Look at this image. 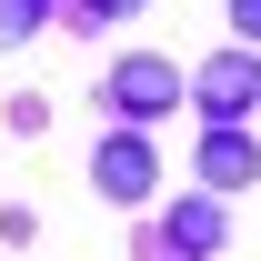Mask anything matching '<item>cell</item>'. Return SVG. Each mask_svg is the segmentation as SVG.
Here are the masks:
<instances>
[{
	"label": "cell",
	"instance_id": "1",
	"mask_svg": "<svg viewBox=\"0 0 261 261\" xmlns=\"http://www.w3.org/2000/svg\"><path fill=\"white\" fill-rule=\"evenodd\" d=\"M91 181H100V201H151V141L141 130H111L100 161H91Z\"/></svg>",
	"mask_w": 261,
	"mask_h": 261
},
{
	"label": "cell",
	"instance_id": "4",
	"mask_svg": "<svg viewBox=\"0 0 261 261\" xmlns=\"http://www.w3.org/2000/svg\"><path fill=\"white\" fill-rule=\"evenodd\" d=\"M261 171V151H251V130H231V121H211V141H201V181L211 191H231V181H251Z\"/></svg>",
	"mask_w": 261,
	"mask_h": 261
},
{
	"label": "cell",
	"instance_id": "3",
	"mask_svg": "<svg viewBox=\"0 0 261 261\" xmlns=\"http://www.w3.org/2000/svg\"><path fill=\"white\" fill-rule=\"evenodd\" d=\"M251 100H261V61H251V50H221V61L201 70V111H211V121L251 111Z\"/></svg>",
	"mask_w": 261,
	"mask_h": 261
},
{
	"label": "cell",
	"instance_id": "2",
	"mask_svg": "<svg viewBox=\"0 0 261 261\" xmlns=\"http://www.w3.org/2000/svg\"><path fill=\"white\" fill-rule=\"evenodd\" d=\"M111 100H121L130 121H151V111L181 100V70H171V61H121V70H111Z\"/></svg>",
	"mask_w": 261,
	"mask_h": 261
},
{
	"label": "cell",
	"instance_id": "6",
	"mask_svg": "<svg viewBox=\"0 0 261 261\" xmlns=\"http://www.w3.org/2000/svg\"><path fill=\"white\" fill-rule=\"evenodd\" d=\"M40 31V0H0V40H31Z\"/></svg>",
	"mask_w": 261,
	"mask_h": 261
},
{
	"label": "cell",
	"instance_id": "5",
	"mask_svg": "<svg viewBox=\"0 0 261 261\" xmlns=\"http://www.w3.org/2000/svg\"><path fill=\"white\" fill-rule=\"evenodd\" d=\"M171 251H191V261H211L221 251V201H171Z\"/></svg>",
	"mask_w": 261,
	"mask_h": 261
},
{
	"label": "cell",
	"instance_id": "7",
	"mask_svg": "<svg viewBox=\"0 0 261 261\" xmlns=\"http://www.w3.org/2000/svg\"><path fill=\"white\" fill-rule=\"evenodd\" d=\"M231 20H241V40H261V0H231Z\"/></svg>",
	"mask_w": 261,
	"mask_h": 261
},
{
	"label": "cell",
	"instance_id": "8",
	"mask_svg": "<svg viewBox=\"0 0 261 261\" xmlns=\"http://www.w3.org/2000/svg\"><path fill=\"white\" fill-rule=\"evenodd\" d=\"M91 10H111V20H130V10H141V0H91Z\"/></svg>",
	"mask_w": 261,
	"mask_h": 261
}]
</instances>
